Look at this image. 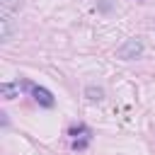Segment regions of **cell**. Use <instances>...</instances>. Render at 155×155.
I'll return each instance as SVG.
<instances>
[{
    "instance_id": "6da1fadb",
    "label": "cell",
    "mask_w": 155,
    "mask_h": 155,
    "mask_svg": "<svg viewBox=\"0 0 155 155\" xmlns=\"http://www.w3.org/2000/svg\"><path fill=\"white\" fill-rule=\"evenodd\" d=\"M140 53H143V41H140V39H128V41H124V44L116 48V56L124 58V61L140 58Z\"/></svg>"
},
{
    "instance_id": "7a4b0ae2",
    "label": "cell",
    "mask_w": 155,
    "mask_h": 155,
    "mask_svg": "<svg viewBox=\"0 0 155 155\" xmlns=\"http://www.w3.org/2000/svg\"><path fill=\"white\" fill-rule=\"evenodd\" d=\"M27 90L31 92V97H34L36 104H41V107H46V109H51V107L56 104L53 94H51L46 87H41V85H29V82H27Z\"/></svg>"
},
{
    "instance_id": "3957f363",
    "label": "cell",
    "mask_w": 155,
    "mask_h": 155,
    "mask_svg": "<svg viewBox=\"0 0 155 155\" xmlns=\"http://www.w3.org/2000/svg\"><path fill=\"white\" fill-rule=\"evenodd\" d=\"M12 31H15L12 15H5V12H2V19H0V39H2V41H10V39H12Z\"/></svg>"
},
{
    "instance_id": "277c9868",
    "label": "cell",
    "mask_w": 155,
    "mask_h": 155,
    "mask_svg": "<svg viewBox=\"0 0 155 155\" xmlns=\"http://www.w3.org/2000/svg\"><path fill=\"white\" fill-rule=\"evenodd\" d=\"M19 82H2L0 85V94L5 97V99H15V97H19Z\"/></svg>"
},
{
    "instance_id": "5b68a950",
    "label": "cell",
    "mask_w": 155,
    "mask_h": 155,
    "mask_svg": "<svg viewBox=\"0 0 155 155\" xmlns=\"http://www.w3.org/2000/svg\"><path fill=\"white\" fill-rule=\"evenodd\" d=\"M85 97H87L90 102H102V99H104V90H102V87H94V85H87V87H85Z\"/></svg>"
},
{
    "instance_id": "8992f818",
    "label": "cell",
    "mask_w": 155,
    "mask_h": 155,
    "mask_svg": "<svg viewBox=\"0 0 155 155\" xmlns=\"http://www.w3.org/2000/svg\"><path fill=\"white\" fill-rule=\"evenodd\" d=\"M0 5H2V12L5 15H12L15 10H19L22 0H0Z\"/></svg>"
},
{
    "instance_id": "52a82bcc",
    "label": "cell",
    "mask_w": 155,
    "mask_h": 155,
    "mask_svg": "<svg viewBox=\"0 0 155 155\" xmlns=\"http://www.w3.org/2000/svg\"><path fill=\"white\" fill-rule=\"evenodd\" d=\"M68 133H70L73 138H78V136H82V138H90V136H92V131H90L87 126H82V124H80V126H73Z\"/></svg>"
}]
</instances>
